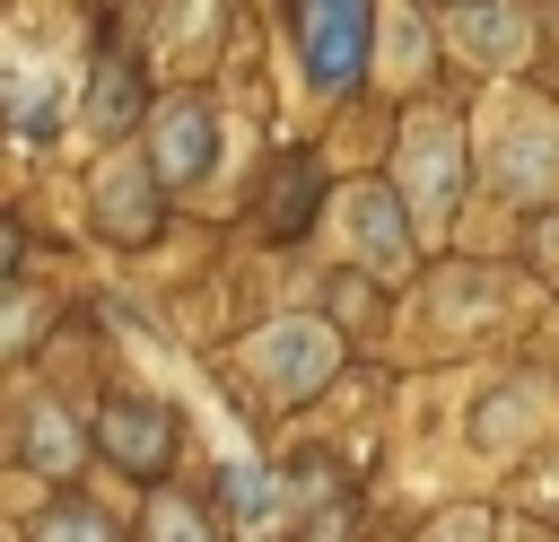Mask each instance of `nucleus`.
I'll list each match as a JSON object with an SVG mask.
<instances>
[{"mask_svg": "<svg viewBox=\"0 0 559 542\" xmlns=\"http://www.w3.org/2000/svg\"><path fill=\"white\" fill-rule=\"evenodd\" d=\"M332 358H341V341H332L323 323H271V332L253 341V376H262V393H271V402L314 393V385L332 376Z\"/></svg>", "mask_w": 559, "mask_h": 542, "instance_id": "2", "label": "nucleus"}, {"mask_svg": "<svg viewBox=\"0 0 559 542\" xmlns=\"http://www.w3.org/2000/svg\"><path fill=\"white\" fill-rule=\"evenodd\" d=\"M367 26H376L367 0H306V70H314V87H349L367 70Z\"/></svg>", "mask_w": 559, "mask_h": 542, "instance_id": "3", "label": "nucleus"}, {"mask_svg": "<svg viewBox=\"0 0 559 542\" xmlns=\"http://www.w3.org/2000/svg\"><path fill=\"white\" fill-rule=\"evenodd\" d=\"M35 542H114V525H105L87 498H70V507H52V516L35 525Z\"/></svg>", "mask_w": 559, "mask_h": 542, "instance_id": "11", "label": "nucleus"}, {"mask_svg": "<svg viewBox=\"0 0 559 542\" xmlns=\"http://www.w3.org/2000/svg\"><path fill=\"white\" fill-rule=\"evenodd\" d=\"M26 455H35L44 472H61V463L79 455V428H70L61 411H44V402H35V411H26Z\"/></svg>", "mask_w": 559, "mask_h": 542, "instance_id": "10", "label": "nucleus"}, {"mask_svg": "<svg viewBox=\"0 0 559 542\" xmlns=\"http://www.w3.org/2000/svg\"><path fill=\"white\" fill-rule=\"evenodd\" d=\"M428 542H489V516H445Z\"/></svg>", "mask_w": 559, "mask_h": 542, "instance_id": "16", "label": "nucleus"}, {"mask_svg": "<svg viewBox=\"0 0 559 542\" xmlns=\"http://www.w3.org/2000/svg\"><path fill=\"white\" fill-rule=\"evenodd\" d=\"M148 533H157V542H210V516H201V507H183V498H157Z\"/></svg>", "mask_w": 559, "mask_h": 542, "instance_id": "13", "label": "nucleus"}, {"mask_svg": "<svg viewBox=\"0 0 559 542\" xmlns=\"http://www.w3.org/2000/svg\"><path fill=\"white\" fill-rule=\"evenodd\" d=\"M341 227H349V245H358V262H367V271H384V280H393V271L411 262V254H402V219H393V201H384L376 184H358V192L341 201Z\"/></svg>", "mask_w": 559, "mask_h": 542, "instance_id": "5", "label": "nucleus"}, {"mask_svg": "<svg viewBox=\"0 0 559 542\" xmlns=\"http://www.w3.org/2000/svg\"><path fill=\"white\" fill-rule=\"evenodd\" d=\"M105 446H114V463L157 472V463H166V446H175V428H166V411H157V402H114V411H105Z\"/></svg>", "mask_w": 559, "mask_h": 542, "instance_id": "7", "label": "nucleus"}, {"mask_svg": "<svg viewBox=\"0 0 559 542\" xmlns=\"http://www.w3.org/2000/svg\"><path fill=\"white\" fill-rule=\"evenodd\" d=\"M533 420H542V393H515V402H498V411L480 402V420H472V437H480V455H489L498 437H515V428H533Z\"/></svg>", "mask_w": 559, "mask_h": 542, "instance_id": "12", "label": "nucleus"}, {"mask_svg": "<svg viewBox=\"0 0 559 542\" xmlns=\"http://www.w3.org/2000/svg\"><path fill=\"white\" fill-rule=\"evenodd\" d=\"M489 149L507 157L498 175H507L515 192H533V184H550V175H559V131H542L533 114H498V131H489Z\"/></svg>", "mask_w": 559, "mask_h": 542, "instance_id": "6", "label": "nucleus"}, {"mask_svg": "<svg viewBox=\"0 0 559 542\" xmlns=\"http://www.w3.org/2000/svg\"><path fill=\"white\" fill-rule=\"evenodd\" d=\"M271 227H280V236L306 227V157H288V192L271 184Z\"/></svg>", "mask_w": 559, "mask_h": 542, "instance_id": "14", "label": "nucleus"}, {"mask_svg": "<svg viewBox=\"0 0 559 542\" xmlns=\"http://www.w3.org/2000/svg\"><path fill=\"white\" fill-rule=\"evenodd\" d=\"M454 184H463V149H454V122H445V114H411V131H402V192H411L419 227H437V219H445Z\"/></svg>", "mask_w": 559, "mask_h": 542, "instance_id": "1", "label": "nucleus"}, {"mask_svg": "<svg viewBox=\"0 0 559 542\" xmlns=\"http://www.w3.org/2000/svg\"><path fill=\"white\" fill-rule=\"evenodd\" d=\"M210 157H218V114H210L201 96L157 105V149H148V166H157L166 184H192V175H210Z\"/></svg>", "mask_w": 559, "mask_h": 542, "instance_id": "4", "label": "nucleus"}, {"mask_svg": "<svg viewBox=\"0 0 559 542\" xmlns=\"http://www.w3.org/2000/svg\"><path fill=\"white\" fill-rule=\"evenodd\" d=\"M533 254H542V271L559 280V219H542V227H533Z\"/></svg>", "mask_w": 559, "mask_h": 542, "instance_id": "17", "label": "nucleus"}, {"mask_svg": "<svg viewBox=\"0 0 559 542\" xmlns=\"http://www.w3.org/2000/svg\"><path fill=\"white\" fill-rule=\"evenodd\" d=\"M96 114H105V122H122V114H131V70H122V61L105 70V96H96Z\"/></svg>", "mask_w": 559, "mask_h": 542, "instance_id": "15", "label": "nucleus"}, {"mask_svg": "<svg viewBox=\"0 0 559 542\" xmlns=\"http://www.w3.org/2000/svg\"><path fill=\"white\" fill-rule=\"evenodd\" d=\"M96 210H105V227H114V236H148L157 201H148V184H140V166H131V157H122V166H105V184H96Z\"/></svg>", "mask_w": 559, "mask_h": 542, "instance_id": "8", "label": "nucleus"}, {"mask_svg": "<svg viewBox=\"0 0 559 542\" xmlns=\"http://www.w3.org/2000/svg\"><path fill=\"white\" fill-rule=\"evenodd\" d=\"M524 44H533V35H524L515 9H472V17H463V52H472V61H498V70H507V61H524Z\"/></svg>", "mask_w": 559, "mask_h": 542, "instance_id": "9", "label": "nucleus"}]
</instances>
